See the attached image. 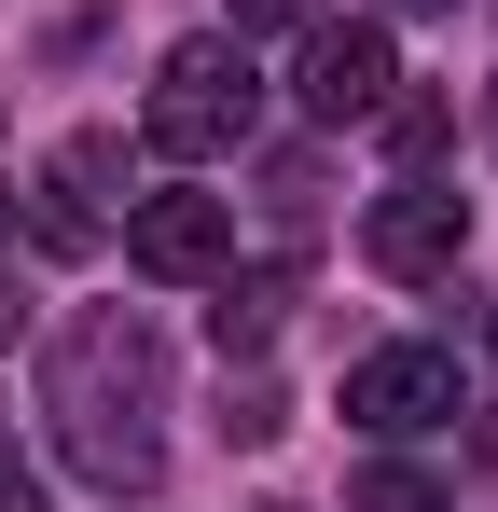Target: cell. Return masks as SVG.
I'll return each instance as SVG.
<instances>
[{
    "label": "cell",
    "mask_w": 498,
    "mask_h": 512,
    "mask_svg": "<svg viewBox=\"0 0 498 512\" xmlns=\"http://www.w3.org/2000/svg\"><path fill=\"white\" fill-rule=\"evenodd\" d=\"M42 429L97 499H153L166 471V346L139 305H83L42 346Z\"/></svg>",
    "instance_id": "1"
},
{
    "label": "cell",
    "mask_w": 498,
    "mask_h": 512,
    "mask_svg": "<svg viewBox=\"0 0 498 512\" xmlns=\"http://www.w3.org/2000/svg\"><path fill=\"white\" fill-rule=\"evenodd\" d=\"M249 125H263V70H249L236 28H194V42H166L153 97H139V139L180 153V167H208V153H236Z\"/></svg>",
    "instance_id": "2"
},
{
    "label": "cell",
    "mask_w": 498,
    "mask_h": 512,
    "mask_svg": "<svg viewBox=\"0 0 498 512\" xmlns=\"http://www.w3.org/2000/svg\"><path fill=\"white\" fill-rule=\"evenodd\" d=\"M388 84H402V56H388V28H374V14H319V28H305V70H291L305 125H374Z\"/></svg>",
    "instance_id": "3"
},
{
    "label": "cell",
    "mask_w": 498,
    "mask_h": 512,
    "mask_svg": "<svg viewBox=\"0 0 498 512\" xmlns=\"http://www.w3.org/2000/svg\"><path fill=\"white\" fill-rule=\"evenodd\" d=\"M346 429H374V443L457 429V360L443 346H360L346 360Z\"/></svg>",
    "instance_id": "4"
},
{
    "label": "cell",
    "mask_w": 498,
    "mask_h": 512,
    "mask_svg": "<svg viewBox=\"0 0 498 512\" xmlns=\"http://www.w3.org/2000/svg\"><path fill=\"white\" fill-rule=\"evenodd\" d=\"M360 250H374V277H402V291L457 277V263H471V194H443V180H402V194H374Z\"/></svg>",
    "instance_id": "5"
},
{
    "label": "cell",
    "mask_w": 498,
    "mask_h": 512,
    "mask_svg": "<svg viewBox=\"0 0 498 512\" xmlns=\"http://www.w3.org/2000/svg\"><path fill=\"white\" fill-rule=\"evenodd\" d=\"M111 194H125V139L83 125V139H56V167H42L28 236H42V250H97V236H111Z\"/></svg>",
    "instance_id": "6"
},
{
    "label": "cell",
    "mask_w": 498,
    "mask_h": 512,
    "mask_svg": "<svg viewBox=\"0 0 498 512\" xmlns=\"http://www.w3.org/2000/svg\"><path fill=\"white\" fill-rule=\"evenodd\" d=\"M125 263L139 277H222L236 263V194H139L125 208Z\"/></svg>",
    "instance_id": "7"
},
{
    "label": "cell",
    "mask_w": 498,
    "mask_h": 512,
    "mask_svg": "<svg viewBox=\"0 0 498 512\" xmlns=\"http://www.w3.org/2000/svg\"><path fill=\"white\" fill-rule=\"evenodd\" d=\"M291 291H305L291 263H263V277H222V305H208V333H222V360H236V346H263V333H277V319H291Z\"/></svg>",
    "instance_id": "8"
},
{
    "label": "cell",
    "mask_w": 498,
    "mask_h": 512,
    "mask_svg": "<svg viewBox=\"0 0 498 512\" xmlns=\"http://www.w3.org/2000/svg\"><path fill=\"white\" fill-rule=\"evenodd\" d=\"M374 125H388V153H402V167H429V153L457 139V111H443V97H388Z\"/></svg>",
    "instance_id": "9"
},
{
    "label": "cell",
    "mask_w": 498,
    "mask_h": 512,
    "mask_svg": "<svg viewBox=\"0 0 498 512\" xmlns=\"http://www.w3.org/2000/svg\"><path fill=\"white\" fill-rule=\"evenodd\" d=\"M360 512H443V485H429L415 457H374V471H360Z\"/></svg>",
    "instance_id": "10"
},
{
    "label": "cell",
    "mask_w": 498,
    "mask_h": 512,
    "mask_svg": "<svg viewBox=\"0 0 498 512\" xmlns=\"http://www.w3.org/2000/svg\"><path fill=\"white\" fill-rule=\"evenodd\" d=\"M222 429H236V443H277V429H291V402L249 374V388H222Z\"/></svg>",
    "instance_id": "11"
},
{
    "label": "cell",
    "mask_w": 498,
    "mask_h": 512,
    "mask_svg": "<svg viewBox=\"0 0 498 512\" xmlns=\"http://www.w3.org/2000/svg\"><path fill=\"white\" fill-rule=\"evenodd\" d=\"M249 28H319V0H236V42Z\"/></svg>",
    "instance_id": "12"
},
{
    "label": "cell",
    "mask_w": 498,
    "mask_h": 512,
    "mask_svg": "<svg viewBox=\"0 0 498 512\" xmlns=\"http://www.w3.org/2000/svg\"><path fill=\"white\" fill-rule=\"evenodd\" d=\"M0 512H42V471L14 457V429H0Z\"/></svg>",
    "instance_id": "13"
},
{
    "label": "cell",
    "mask_w": 498,
    "mask_h": 512,
    "mask_svg": "<svg viewBox=\"0 0 498 512\" xmlns=\"http://www.w3.org/2000/svg\"><path fill=\"white\" fill-rule=\"evenodd\" d=\"M14 319H28V305H14V277H0V346H14Z\"/></svg>",
    "instance_id": "14"
},
{
    "label": "cell",
    "mask_w": 498,
    "mask_h": 512,
    "mask_svg": "<svg viewBox=\"0 0 498 512\" xmlns=\"http://www.w3.org/2000/svg\"><path fill=\"white\" fill-rule=\"evenodd\" d=\"M0 263H14V194H0Z\"/></svg>",
    "instance_id": "15"
},
{
    "label": "cell",
    "mask_w": 498,
    "mask_h": 512,
    "mask_svg": "<svg viewBox=\"0 0 498 512\" xmlns=\"http://www.w3.org/2000/svg\"><path fill=\"white\" fill-rule=\"evenodd\" d=\"M388 14H457V0H388Z\"/></svg>",
    "instance_id": "16"
},
{
    "label": "cell",
    "mask_w": 498,
    "mask_h": 512,
    "mask_svg": "<svg viewBox=\"0 0 498 512\" xmlns=\"http://www.w3.org/2000/svg\"><path fill=\"white\" fill-rule=\"evenodd\" d=\"M485 360H498V319H485Z\"/></svg>",
    "instance_id": "17"
}]
</instances>
